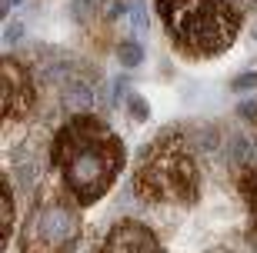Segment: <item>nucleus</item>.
Here are the masks:
<instances>
[{
	"mask_svg": "<svg viewBox=\"0 0 257 253\" xmlns=\"http://www.w3.org/2000/svg\"><path fill=\"white\" fill-rule=\"evenodd\" d=\"M167 37L191 57H214L237 40L240 10L230 0H157Z\"/></svg>",
	"mask_w": 257,
	"mask_h": 253,
	"instance_id": "nucleus-3",
	"label": "nucleus"
},
{
	"mask_svg": "<svg viewBox=\"0 0 257 253\" xmlns=\"http://www.w3.org/2000/svg\"><path fill=\"white\" fill-rule=\"evenodd\" d=\"M254 40H257V30H254Z\"/></svg>",
	"mask_w": 257,
	"mask_h": 253,
	"instance_id": "nucleus-15",
	"label": "nucleus"
},
{
	"mask_svg": "<svg viewBox=\"0 0 257 253\" xmlns=\"http://www.w3.org/2000/svg\"><path fill=\"white\" fill-rule=\"evenodd\" d=\"M127 103H131L134 120H147V100H141L137 94H131V97H127Z\"/></svg>",
	"mask_w": 257,
	"mask_h": 253,
	"instance_id": "nucleus-11",
	"label": "nucleus"
},
{
	"mask_svg": "<svg viewBox=\"0 0 257 253\" xmlns=\"http://www.w3.org/2000/svg\"><path fill=\"white\" fill-rule=\"evenodd\" d=\"M94 253H167L161 236L137 220H120L104 233Z\"/></svg>",
	"mask_w": 257,
	"mask_h": 253,
	"instance_id": "nucleus-6",
	"label": "nucleus"
},
{
	"mask_svg": "<svg viewBox=\"0 0 257 253\" xmlns=\"http://www.w3.org/2000/svg\"><path fill=\"white\" fill-rule=\"evenodd\" d=\"M17 34H24V27H20V24H10L7 34H4V40H7V44H14V40H17Z\"/></svg>",
	"mask_w": 257,
	"mask_h": 253,
	"instance_id": "nucleus-13",
	"label": "nucleus"
},
{
	"mask_svg": "<svg viewBox=\"0 0 257 253\" xmlns=\"http://www.w3.org/2000/svg\"><path fill=\"white\" fill-rule=\"evenodd\" d=\"M50 163L60 187L80 206H90L117 183L127 163L124 140L94 113H74L50 140Z\"/></svg>",
	"mask_w": 257,
	"mask_h": 253,
	"instance_id": "nucleus-1",
	"label": "nucleus"
},
{
	"mask_svg": "<svg viewBox=\"0 0 257 253\" xmlns=\"http://www.w3.org/2000/svg\"><path fill=\"white\" fill-rule=\"evenodd\" d=\"M0 206H4V246L14 243V220H17V213H14V190H10V177H4V183H0Z\"/></svg>",
	"mask_w": 257,
	"mask_h": 253,
	"instance_id": "nucleus-8",
	"label": "nucleus"
},
{
	"mask_svg": "<svg viewBox=\"0 0 257 253\" xmlns=\"http://www.w3.org/2000/svg\"><path fill=\"white\" fill-rule=\"evenodd\" d=\"M254 87H257V70H247V74H240V77L230 80V90H234V94H247Z\"/></svg>",
	"mask_w": 257,
	"mask_h": 253,
	"instance_id": "nucleus-10",
	"label": "nucleus"
},
{
	"mask_svg": "<svg viewBox=\"0 0 257 253\" xmlns=\"http://www.w3.org/2000/svg\"><path fill=\"white\" fill-rule=\"evenodd\" d=\"M134 197L144 203H181L200 200V170L191 147L177 133H164L161 140L144 147L131 173Z\"/></svg>",
	"mask_w": 257,
	"mask_h": 253,
	"instance_id": "nucleus-2",
	"label": "nucleus"
},
{
	"mask_svg": "<svg viewBox=\"0 0 257 253\" xmlns=\"http://www.w3.org/2000/svg\"><path fill=\"white\" fill-rule=\"evenodd\" d=\"M0 107H4V120H24L37 107L34 77L10 54H4V64H0Z\"/></svg>",
	"mask_w": 257,
	"mask_h": 253,
	"instance_id": "nucleus-5",
	"label": "nucleus"
},
{
	"mask_svg": "<svg viewBox=\"0 0 257 253\" xmlns=\"http://www.w3.org/2000/svg\"><path fill=\"white\" fill-rule=\"evenodd\" d=\"M237 110H240V117H244L247 123H254V127H257V97H254V100H244Z\"/></svg>",
	"mask_w": 257,
	"mask_h": 253,
	"instance_id": "nucleus-12",
	"label": "nucleus"
},
{
	"mask_svg": "<svg viewBox=\"0 0 257 253\" xmlns=\"http://www.w3.org/2000/svg\"><path fill=\"white\" fill-rule=\"evenodd\" d=\"M17 4H20V0H4V14H7L10 7H17Z\"/></svg>",
	"mask_w": 257,
	"mask_h": 253,
	"instance_id": "nucleus-14",
	"label": "nucleus"
},
{
	"mask_svg": "<svg viewBox=\"0 0 257 253\" xmlns=\"http://www.w3.org/2000/svg\"><path fill=\"white\" fill-rule=\"evenodd\" d=\"M80 233V203L64 187H40L20 223L17 253H74Z\"/></svg>",
	"mask_w": 257,
	"mask_h": 253,
	"instance_id": "nucleus-4",
	"label": "nucleus"
},
{
	"mask_svg": "<svg viewBox=\"0 0 257 253\" xmlns=\"http://www.w3.org/2000/svg\"><path fill=\"white\" fill-rule=\"evenodd\" d=\"M117 60H120V67L134 70V67H141V60H144V47L137 40H124V44L117 47Z\"/></svg>",
	"mask_w": 257,
	"mask_h": 253,
	"instance_id": "nucleus-9",
	"label": "nucleus"
},
{
	"mask_svg": "<svg viewBox=\"0 0 257 253\" xmlns=\"http://www.w3.org/2000/svg\"><path fill=\"white\" fill-rule=\"evenodd\" d=\"M237 187H240V197L247 203V213H250V230L257 236V170H244L237 177Z\"/></svg>",
	"mask_w": 257,
	"mask_h": 253,
	"instance_id": "nucleus-7",
	"label": "nucleus"
}]
</instances>
